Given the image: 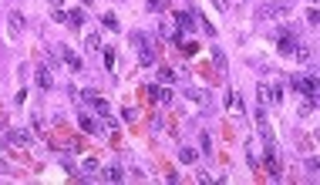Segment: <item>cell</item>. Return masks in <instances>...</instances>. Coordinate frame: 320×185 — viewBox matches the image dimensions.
Returning <instances> with one entry per match:
<instances>
[{"mask_svg":"<svg viewBox=\"0 0 320 185\" xmlns=\"http://www.w3.org/2000/svg\"><path fill=\"white\" fill-rule=\"evenodd\" d=\"M0 168H4V158H0Z\"/></svg>","mask_w":320,"mask_h":185,"instance_id":"28","label":"cell"},{"mask_svg":"<svg viewBox=\"0 0 320 185\" xmlns=\"http://www.w3.org/2000/svg\"><path fill=\"white\" fill-rule=\"evenodd\" d=\"M88 47H91V51H98V47H101V37H98V34H88Z\"/></svg>","mask_w":320,"mask_h":185,"instance_id":"22","label":"cell"},{"mask_svg":"<svg viewBox=\"0 0 320 185\" xmlns=\"http://www.w3.org/2000/svg\"><path fill=\"white\" fill-rule=\"evenodd\" d=\"M179 158L186 165H196L199 162V155H196V148H189V145H182V152H179Z\"/></svg>","mask_w":320,"mask_h":185,"instance_id":"11","label":"cell"},{"mask_svg":"<svg viewBox=\"0 0 320 185\" xmlns=\"http://www.w3.org/2000/svg\"><path fill=\"white\" fill-rule=\"evenodd\" d=\"M31 131H21V128H14V131H7V142L11 145H31Z\"/></svg>","mask_w":320,"mask_h":185,"instance_id":"6","label":"cell"},{"mask_svg":"<svg viewBox=\"0 0 320 185\" xmlns=\"http://www.w3.org/2000/svg\"><path fill=\"white\" fill-rule=\"evenodd\" d=\"M290 11V0H270V4H260L256 7V21H270V17H280V14Z\"/></svg>","mask_w":320,"mask_h":185,"instance_id":"1","label":"cell"},{"mask_svg":"<svg viewBox=\"0 0 320 185\" xmlns=\"http://www.w3.org/2000/svg\"><path fill=\"white\" fill-rule=\"evenodd\" d=\"M256 91H260V105H263V108L266 105H280V98H283V91H280L276 84H266V81L256 87Z\"/></svg>","mask_w":320,"mask_h":185,"instance_id":"2","label":"cell"},{"mask_svg":"<svg viewBox=\"0 0 320 185\" xmlns=\"http://www.w3.org/2000/svg\"><path fill=\"white\" fill-rule=\"evenodd\" d=\"M158 81H166V84H169V81H172V71H169V67H162V71H158Z\"/></svg>","mask_w":320,"mask_h":185,"instance_id":"25","label":"cell"},{"mask_svg":"<svg viewBox=\"0 0 320 185\" xmlns=\"http://www.w3.org/2000/svg\"><path fill=\"white\" fill-rule=\"evenodd\" d=\"M212 7H216V11H226V0H212Z\"/></svg>","mask_w":320,"mask_h":185,"instance_id":"26","label":"cell"},{"mask_svg":"<svg viewBox=\"0 0 320 185\" xmlns=\"http://www.w3.org/2000/svg\"><path fill=\"white\" fill-rule=\"evenodd\" d=\"M209 54H212V64L219 67V71H226V57H222V51H219V47H212Z\"/></svg>","mask_w":320,"mask_h":185,"instance_id":"15","label":"cell"},{"mask_svg":"<svg viewBox=\"0 0 320 185\" xmlns=\"http://www.w3.org/2000/svg\"><path fill=\"white\" fill-rule=\"evenodd\" d=\"M132 47H138V51H142V47H148V37L135 31V34H132Z\"/></svg>","mask_w":320,"mask_h":185,"instance_id":"16","label":"cell"},{"mask_svg":"<svg viewBox=\"0 0 320 185\" xmlns=\"http://www.w3.org/2000/svg\"><path fill=\"white\" fill-rule=\"evenodd\" d=\"M81 168H85V172H95V168H98V162H95V158H85V162H81Z\"/></svg>","mask_w":320,"mask_h":185,"instance_id":"24","label":"cell"},{"mask_svg":"<svg viewBox=\"0 0 320 185\" xmlns=\"http://www.w3.org/2000/svg\"><path fill=\"white\" fill-rule=\"evenodd\" d=\"M186 101H196V105H212V95L209 91H202V87H186Z\"/></svg>","mask_w":320,"mask_h":185,"instance_id":"4","label":"cell"},{"mask_svg":"<svg viewBox=\"0 0 320 185\" xmlns=\"http://www.w3.org/2000/svg\"><path fill=\"white\" fill-rule=\"evenodd\" d=\"M199 145H202V152H206V155L212 152V142H209V135H206V131H202V135H199Z\"/></svg>","mask_w":320,"mask_h":185,"instance_id":"21","label":"cell"},{"mask_svg":"<svg viewBox=\"0 0 320 185\" xmlns=\"http://www.w3.org/2000/svg\"><path fill=\"white\" fill-rule=\"evenodd\" d=\"M105 178H108V182H122V178H125L122 165H115V162H111V165H105Z\"/></svg>","mask_w":320,"mask_h":185,"instance_id":"9","label":"cell"},{"mask_svg":"<svg viewBox=\"0 0 320 185\" xmlns=\"http://www.w3.org/2000/svg\"><path fill=\"white\" fill-rule=\"evenodd\" d=\"M57 51H61V57H64V64H67V67H74V71H81V57H77L74 51H71V47H64V44H61Z\"/></svg>","mask_w":320,"mask_h":185,"instance_id":"7","label":"cell"},{"mask_svg":"<svg viewBox=\"0 0 320 185\" xmlns=\"http://www.w3.org/2000/svg\"><path fill=\"white\" fill-rule=\"evenodd\" d=\"M176 24H179V31H192V24H199V17L192 11H179L176 14Z\"/></svg>","mask_w":320,"mask_h":185,"instance_id":"5","label":"cell"},{"mask_svg":"<svg viewBox=\"0 0 320 185\" xmlns=\"http://www.w3.org/2000/svg\"><path fill=\"white\" fill-rule=\"evenodd\" d=\"M81 101H88V105H91L95 111H98L101 118H108V101H105V98H98L95 91H81Z\"/></svg>","mask_w":320,"mask_h":185,"instance_id":"3","label":"cell"},{"mask_svg":"<svg viewBox=\"0 0 320 185\" xmlns=\"http://www.w3.org/2000/svg\"><path fill=\"white\" fill-rule=\"evenodd\" d=\"M101 64L108 67V71L115 67V51H111V47H108V51H101Z\"/></svg>","mask_w":320,"mask_h":185,"instance_id":"17","label":"cell"},{"mask_svg":"<svg viewBox=\"0 0 320 185\" xmlns=\"http://www.w3.org/2000/svg\"><path fill=\"white\" fill-rule=\"evenodd\" d=\"M77 125H81L85 131H91V135H101V125L95 118H88V115H77Z\"/></svg>","mask_w":320,"mask_h":185,"instance_id":"8","label":"cell"},{"mask_svg":"<svg viewBox=\"0 0 320 185\" xmlns=\"http://www.w3.org/2000/svg\"><path fill=\"white\" fill-rule=\"evenodd\" d=\"M37 84L44 87V91H47V87H51V84H54V77H51V71H47V64H41V67H37Z\"/></svg>","mask_w":320,"mask_h":185,"instance_id":"10","label":"cell"},{"mask_svg":"<svg viewBox=\"0 0 320 185\" xmlns=\"http://www.w3.org/2000/svg\"><path fill=\"white\" fill-rule=\"evenodd\" d=\"M138 61H142L145 67H148V64H155V51H152V47H142V51H138Z\"/></svg>","mask_w":320,"mask_h":185,"instance_id":"13","label":"cell"},{"mask_svg":"<svg viewBox=\"0 0 320 185\" xmlns=\"http://www.w3.org/2000/svg\"><path fill=\"white\" fill-rule=\"evenodd\" d=\"M85 4H88V0H85Z\"/></svg>","mask_w":320,"mask_h":185,"instance_id":"29","label":"cell"},{"mask_svg":"<svg viewBox=\"0 0 320 185\" xmlns=\"http://www.w3.org/2000/svg\"><path fill=\"white\" fill-rule=\"evenodd\" d=\"M307 24H310V27H317V24H320V14H317V7H310V11H307Z\"/></svg>","mask_w":320,"mask_h":185,"instance_id":"20","label":"cell"},{"mask_svg":"<svg viewBox=\"0 0 320 185\" xmlns=\"http://www.w3.org/2000/svg\"><path fill=\"white\" fill-rule=\"evenodd\" d=\"M47 4H51V7H61V4H64V0H47Z\"/></svg>","mask_w":320,"mask_h":185,"instance_id":"27","label":"cell"},{"mask_svg":"<svg viewBox=\"0 0 320 185\" xmlns=\"http://www.w3.org/2000/svg\"><path fill=\"white\" fill-rule=\"evenodd\" d=\"M152 98H158L162 105H172V91L169 87H152Z\"/></svg>","mask_w":320,"mask_h":185,"instance_id":"12","label":"cell"},{"mask_svg":"<svg viewBox=\"0 0 320 185\" xmlns=\"http://www.w3.org/2000/svg\"><path fill=\"white\" fill-rule=\"evenodd\" d=\"M67 17H71V24H77V27H85V21H88V17H85V11H71Z\"/></svg>","mask_w":320,"mask_h":185,"instance_id":"18","label":"cell"},{"mask_svg":"<svg viewBox=\"0 0 320 185\" xmlns=\"http://www.w3.org/2000/svg\"><path fill=\"white\" fill-rule=\"evenodd\" d=\"M101 24H105L108 31H122V27H118V17H115V14H101Z\"/></svg>","mask_w":320,"mask_h":185,"instance_id":"14","label":"cell"},{"mask_svg":"<svg viewBox=\"0 0 320 185\" xmlns=\"http://www.w3.org/2000/svg\"><path fill=\"white\" fill-rule=\"evenodd\" d=\"M7 21H11V27H14V31H21V27H24V14H17V11H14L11 17H7Z\"/></svg>","mask_w":320,"mask_h":185,"instance_id":"19","label":"cell"},{"mask_svg":"<svg viewBox=\"0 0 320 185\" xmlns=\"http://www.w3.org/2000/svg\"><path fill=\"white\" fill-rule=\"evenodd\" d=\"M148 11H155V14L166 11V0H148Z\"/></svg>","mask_w":320,"mask_h":185,"instance_id":"23","label":"cell"}]
</instances>
